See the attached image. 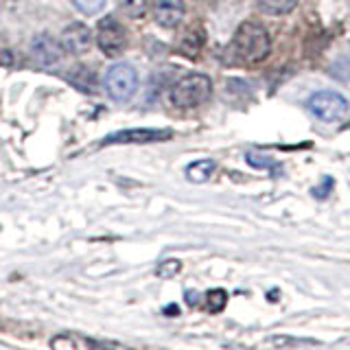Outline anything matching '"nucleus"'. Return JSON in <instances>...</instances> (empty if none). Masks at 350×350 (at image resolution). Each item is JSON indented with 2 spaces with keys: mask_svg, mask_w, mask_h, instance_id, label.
Wrapping results in <instances>:
<instances>
[{
  "mask_svg": "<svg viewBox=\"0 0 350 350\" xmlns=\"http://www.w3.org/2000/svg\"><path fill=\"white\" fill-rule=\"evenodd\" d=\"M171 138L169 129H125L107 136L103 145H116V142H158Z\"/></svg>",
  "mask_w": 350,
  "mask_h": 350,
  "instance_id": "8",
  "label": "nucleus"
},
{
  "mask_svg": "<svg viewBox=\"0 0 350 350\" xmlns=\"http://www.w3.org/2000/svg\"><path fill=\"white\" fill-rule=\"evenodd\" d=\"M232 46H234V53L243 62L256 64L267 57L271 44H269L267 31L260 25H256V22H245V25L239 27Z\"/></svg>",
  "mask_w": 350,
  "mask_h": 350,
  "instance_id": "1",
  "label": "nucleus"
},
{
  "mask_svg": "<svg viewBox=\"0 0 350 350\" xmlns=\"http://www.w3.org/2000/svg\"><path fill=\"white\" fill-rule=\"evenodd\" d=\"M331 189H333V180H331V178H326V180L322 182V186H317V189H313V195L317 197V200H322V197H326L328 193H331Z\"/></svg>",
  "mask_w": 350,
  "mask_h": 350,
  "instance_id": "17",
  "label": "nucleus"
},
{
  "mask_svg": "<svg viewBox=\"0 0 350 350\" xmlns=\"http://www.w3.org/2000/svg\"><path fill=\"white\" fill-rule=\"evenodd\" d=\"M96 42H98V49H101L105 55L114 57V55H120L127 44V36H125V29L120 27V22L114 18H103L98 22V29H96Z\"/></svg>",
  "mask_w": 350,
  "mask_h": 350,
  "instance_id": "5",
  "label": "nucleus"
},
{
  "mask_svg": "<svg viewBox=\"0 0 350 350\" xmlns=\"http://www.w3.org/2000/svg\"><path fill=\"white\" fill-rule=\"evenodd\" d=\"M120 11L129 18H142L147 14V0H118Z\"/></svg>",
  "mask_w": 350,
  "mask_h": 350,
  "instance_id": "14",
  "label": "nucleus"
},
{
  "mask_svg": "<svg viewBox=\"0 0 350 350\" xmlns=\"http://www.w3.org/2000/svg\"><path fill=\"white\" fill-rule=\"evenodd\" d=\"M309 109L320 120H324V123H335V120L346 116L348 101L333 90H322L309 98Z\"/></svg>",
  "mask_w": 350,
  "mask_h": 350,
  "instance_id": "4",
  "label": "nucleus"
},
{
  "mask_svg": "<svg viewBox=\"0 0 350 350\" xmlns=\"http://www.w3.org/2000/svg\"><path fill=\"white\" fill-rule=\"evenodd\" d=\"M92 46V33L81 22L68 25L62 33V49L70 55H83Z\"/></svg>",
  "mask_w": 350,
  "mask_h": 350,
  "instance_id": "6",
  "label": "nucleus"
},
{
  "mask_svg": "<svg viewBox=\"0 0 350 350\" xmlns=\"http://www.w3.org/2000/svg\"><path fill=\"white\" fill-rule=\"evenodd\" d=\"M72 3L77 9L83 11V14H88V16H94L105 7V0H72Z\"/></svg>",
  "mask_w": 350,
  "mask_h": 350,
  "instance_id": "15",
  "label": "nucleus"
},
{
  "mask_svg": "<svg viewBox=\"0 0 350 350\" xmlns=\"http://www.w3.org/2000/svg\"><path fill=\"white\" fill-rule=\"evenodd\" d=\"M153 16H156V22L160 27L173 29V27H178L184 18V3L182 0H156Z\"/></svg>",
  "mask_w": 350,
  "mask_h": 350,
  "instance_id": "9",
  "label": "nucleus"
},
{
  "mask_svg": "<svg viewBox=\"0 0 350 350\" xmlns=\"http://www.w3.org/2000/svg\"><path fill=\"white\" fill-rule=\"evenodd\" d=\"M178 271H180V262H178V260H164L162 265L158 267V276H162V278H171V276H175Z\"/></svg>",
  "mask_w": 350,
  "mask_h": 350,
  "instance_id": "16",
  "label": "nucleus"
},
{
  "mask_svg": "<svg viewBox=\"0 0 350 350\" xmlns=\"http://www.w3.org/2000/svg\"><path fill=\"white\" fill-rule=\"evenodd\" d=\"M204 302H206V311L219 313V311H224V306L228 302V293L224 289H213V291L206 293Z\"/></svg>",
  "mask_w": 350,
  "mask_h": 350,
  "instance_id": "13",
  "label": "nucleus"
},
{
  "mask_svg": "<svg viewBox=\"0 0 350 350\" xmlns=\"http://www.w3.org/2000/svg\"><path fill=\"white\" fill-rule=\"evenodd\" d=\"M103 88L114 101H129L138 88V75L129 64H114L103 75Z\"/></svg>",
  "mask_w": 350,
  "mask_h": 350,
  "instance_id": "3",
  "label": "nucleus"
},
{
  "mask_svg": "<svg viewBox=\"0 0 350 350\" xmlns=\"http://www.w3.org/2000/svg\"><path fill=\"white\" fill-rule=\"evenodd\" d=\"M217 169V162L215 160H197L193 164H189V169H186V178L191 182H206L208 178L213 175V171Z\"/></svg>",
  "mask_w": 350,
  "mask_h": 350,
  "instance_id": "10",
  "label": "nucleus"
},
{
  "mask_svg": "<svg viewBox=\"0 0 350 350\" xmlns=\"http://www.w3.org/2000/svg\"><path fill=\"white\" fill-rule=\"evenodd\" d=\"M213 94V81L206 75L193 72L186 75L173 85L171 90V101L178 107H197L206 103Z\"/></svg>",
  "mask_w": 350,
  "mask_h": 350,
  "instance_id": "2",
  "label": "nucleus"
},
{
  "mask_svg": "<svg viewBox=\"0 0 350 350\" xmlns=\"http://www.w3.org/2000/svg\"><path fill=\"white\" fill-rule=\"evenodd\" d=\"M31 55L44 68H53L62 59V44H57V40L46 36V33H42L31 42Z\"/></svg>",
  "mask_w": 350,
  "mask_h": 350,
  "instance_id": "7",
  "label": "nucleus"
},
{
  "mask_svg": "<svg viewBox=\"0 0 350 350\" xmlns=\"http://www.w3.org/2000/svg\"><path fill=\"white\" fill-rule=\"evenodd\" d=\"M298 0H258L260 11H265L269 16H282L289 14L291 9H295Z\"/></svg>",
  "mask_w": 350,
  "mask_h": 350,
  "instance_id": "12",
  "label": "nucleus"
},
{
  "mask_svg": "<svg viewBox=\"0 0 350 350\" xmlns=\"http://www.w3.org/2000/svg\"><path fill=\"white\" fill-rule=\"evenodd\" d=\"M53 348H64V350H85V348H92L96 346L94 342L85 337H77V335H62V337H55L51 342Z\"/></svg>",
  "mask_w": 350,
  "mask_h": 350,
  "instance_id": "11",
  "label": "nucleus"
}]
</instances>
